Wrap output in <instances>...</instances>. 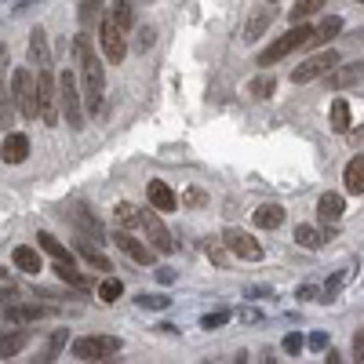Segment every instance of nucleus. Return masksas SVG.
I'll return each instance as SVG.
<instances>
[{"label": "nucleus", "instance_id": "1", "mask_svg": "<svg viewBox=\"0 0 364 364\" xmlns=\"http://www.w3.org/2000/svg\"><path fill=\"white\" fill-rule=\"evenodd\" d=\"M73 55H77L80 77H84V106H87V113H99V109H102L106 70H102V63H99L95 48H91V37H87V33H77V37H73Z\"/></svg>", "mask_w": 364, "mask_h": 364}, {"label": "nucleus", "instance_id": "2", "mask_svg": "<svg viewBox=\"0 0 364 364\" xmlns=\"http://www.w3.org/2000/svg\"><path fill=\"white\" fill-rule=\"evenodd\" d=\"M11 99L18 102V113L26 120L41 117V77H33L29 70H15L11 77Z\"/></svg>", "mask_w": 364, "mask_h": 364}, {"label": "nucleus", "instance_id": "3", "mask_svg": "<svg viewBox=\"0 0 364 364\" xmlns=\"http://www.w3.org/2000/svg\"><path fill=\"white\" fill-rule=\"evenodd\" d=\"M310 37H314V26H302V22H299V29H288L284 37H277V41H273V44L259 55V66H266V70H269V66H277L281 58H288L295 48H306Z\"/></svg>", "mask_w": 364, "mask_h": 364}, {"label": "nucleus", "instance_id": "4", "mask_svg": "<svg viewBox=\"0 0 364 364\" xmlns=\"http://www.w3.org/2000/svg\"><path fill=\"white\" fill-rule=\"evenodd\" d=\"M37 77H41V120L48 128H55L58 117H63V91H58V80L51 77L48 66L37 70Z\"/></svg>", "mask_w": 364, "mask_h": 364}, {"label": "nucleus", "instance_id": "5", "mask_svg": "<svg viewBox=\"0 0 364 364\" xmlns=\"http://www.w3.org/2000/svg\"><path fill=\"white\" fill-rule=\"evenodd\" d=\"M58 91H63V117H66V124L73 132L84 128V109H80V87H77V73L63 70V77H58Z\"/></svg>", "mask_w": 364, "mask_h": 364}, {"label": "nucleus", "instance_id": "6", "mask_svg": "<svg viewBox=\"0 0 364 364\" xmlns=\"http://www.w3.org/2000/svg\"><path fill=\"white\" fill-rule=\"evenodd\" d=\"M120 350H124V343L117 336H84V339L73 343L77 360H106V357H117Z\"/></svg>", "mask_w": 364, "mask_h": 364}, {"label": "nucleus", "instance_id": "7", "mask_svg": "<svg viewBox=\"0 0 364 364\" xmlns=\"http://www.w3.org/2000/svg\"><path fill=\"white\" fill-rule=\"evenodd\" d=\"M124 33H128V29L120 26L113 15L102 18V26H99V44H102V51H106L109 63H124V55H128V41H124Z\"/></svg>", "mask_w": 364, "mask_h": 364}, {"label": "nucleus", "instance_id": "8", "mask_svg": "<svg viewBox=\"0 0 364 364\" xmlns=\"http://www.w3.org/2000/svg\"><path fill=\"white\" fill-rule=\"evenodd\" d=\"M339 63H343V58H339L336 51H321V55L306 58L302 66H295V70H291V80H295V84H310V80H317V77H328Z\"/></svg>", "mask_w": 364, "mask_h": 364}, {"label": "nucleus", "instance_id": "9", "mask_svg": "<svg viewBox=\"0 0 364 364\" xmlns=\"http://www.w3.org/2000/svg\"><path fill=\"white\" fill-rule=\"evenodd\" d=\"M223 240L230 245V252L237 255V259H245V262H259L266 252H262V245L252 237V233H245V230H237V226H226L223 230Z\"/></svg>", "mask_w": 364, "mask_h": 364}, {"label": "nucleus", "instance_id": "10", "mask_svg": "<svg viewBox=\"0 0 364 364\" xmlns=\"http://www.w3.org/2000/svg\"><path fill=\"white\" fill-rule=\"evenodd\" d=\"M142 226H146V233H149V240H154V248L161 252V255H171L175 252V240H171V233H168V226H164V219H161V211L149 204V211H142Z\"/></svg>", "mask_w": 364, "mask_h": 364}, {"label": "nucleus", "instance_id": "11", "mask_svg": "<svg viewBox=\"0 0 364 364\" xmlns=\"http://www.w3.org/2000/svg\"><path fill=\"white\" fill-rule=\"evenodd\" d=\"M324 84H328L331 91H346V87L364 84V58H353V63H339L336 70L324 77Z\"/></svg>", "mask_w": 364, "mask_h": 364}, {"label": "nucleus", "instance_id": "12", "mask_svg": "<svg viewBox=\"0 0 364 364\" xmlns=\"http://www.w3.org/2000/svg\"><path fill=\"white\" fill-rule=\"evenodd\" d=\"M113 245H117L120 252H124L128 259H135L139 266H149V262H154V248H146L142 240H139L132 230H124V226H120V230L113 233Z\"/></svg>", "mask_w": 364, "mask_h": 364}, {"label": "nucleus", "instance_id": "13", "mask_svg": "<svg viewBox=\"0 0 364 364\" xmlns=\"http://www.w3.org/2000/svg\"><path fill=\"white\" fill-rule=\"evenodd\" d=\"M266 4H269V0H266ZM266 4L248 11V22H245V29H240V41H245V44H255V41L266 33V29H269L273 15H277V11H273V8H266Z\"/></svg>", "mask_w": 364, "mask_h": 364}, {"label": "nucleus", "instance_id": "14", "mask_svg": "<svg viewBox=\"0 0 364 364\" xmlns=\"http://www.w3.org/2000/svg\"><path fill=\"white\" fill-rule=\"evenodd\" d=\"M146 197H149V204H154L157 211H175L178 208V197L171 193V186H168V182H161V178H154L146 186Z\"/></svg>", "mask_w": 364, "mask_h": 364}, {"label": "nucleus", "instance_id": "15", "mask_svg": "<svg viewBox=\"0 0 364 364\" xmlns=\"http://www.w3.org/2000/svg\"><path fill=\"white\" fill-rule=\"evenodd\" d=\"M29 63H33L37 70L51 66V48H48V33L37 26L33 33H29Z\"/></svg>", "mask_w": 364, "mask_h": 364}, {"label": "nucleus", "instance_id": "16", "mask_svg": "<svg viewBox=\"0 0 364 364\" xmlns=\"http://www.w3.org/2000/svg\"><path fill=\"white\" fill-rule=\"evenodd\" d=\"M0 154H4V164H22L29 157V139L26 135H4V146H0Z\"/></svg>", "mask_w": 364, "mask_h": 364}, {"label": "nucleus", "instance_id": "17", "mask_svg": "<svg viewBox=\"0 0 364 364\" xmlns=\"http://www.w3.org/2000/svg\"><path fill=\"white\" fill-rule=\"evenodd\" d=\"M204 255H208L211 262H215L219 269H230V266H233V259H237L223 237H208V240H204Z\"/></svg>", "mask_w": 364, "mask_h": 364}, {"label": "nucleus", "instance_id": "18", "mask_svg": "<svg viewBox=\"0 0 364 364\" xmlns=\"http://www.w3.org/2000/svg\"><path fill=\"white\" fill-rule=\"evenodd\" d=\"M343 211H346V204H343L339 193H324V197L317 200V219H321L324 226H328V223H339Z\"/></svg>", "mask_w": 364, "mask_h": 364}, {"label": "nucleus", "instance_id": "19", "mask_svg": "<svg viewBox=\"0 0 364 364\" xmlns=\"http://www.w3.org/2000/svg\"><path fill=\"white\" fill-rule=\"evenodd\" d=\"M11 262H15V269H22V273H41V269H44L41 252L29 248V245H18V248L11 252Z\"/></svg>", "mask_w": 364, "mask_h": 364}, {"label": "nucleus", "instance_id": "20", "mask_svg": "<svg viewBox=\"0 0 364 364\" xmlns=\"http://www.w3.org/2000/svg\"><path fill=\"white\" fill-rule=\"evenodd\" d=\"M252 223H255L259 230H277V226L284 223V208H281V204H262V208L252 211Z\"/></svg>", "mask_w": 364, "mask_h": 364}, {"label": "nucleus", "instance_id": "21", "mask_svg": "<svg viewBox=\"0 0 364 364\" xmlns=\"http://www.w3.org/2000/svg\"><path fill=\"white\" fill-rule=\"evenodd\" d=\"M295 240H299V248H306V252H317V248H324V240H328V230H317V226H306V223H299V226H295Z\"/></svg>", "mask_w": 364, "mask_h": 364}, {"label": "nucleus", "instance_id": "22", "mask_svg": "<svg viewBox=\"0 0 364 364\" xmlns=\"http://www.w3.org/2000/svg\"><path fill=\"white\" fill-rule=\"evenodd\" d=\"M48 310L44 306H26V302H11V306L4 310V321L8 324H26V321H41Z\"/></svg>", "mask_w": 364, "mask_h": 364}, {"label": "nucleus", "instance_id": "23", "mask_svg": "<svg viewBox=\"0 0 364 364\" xmlns=\"http://www.w3.org/2000/svg\"><path fill=\"white\" fill-rule=\"evenodd\" d=\"M343 182H346V190H350L353 197H357V193H364V154H357V157L346 164Z\"/></svg>", "mask_w": 364, "mask_h": 364}, {"label": "nucleus", "instance_id": "24", "mask_svg": "<svg viewBox=\"0 0 364 364\" xmlns=\"http://www.w3.org/2000/svg\"><path fill=\"white\" fill-rule=\"evenodd\" d=\"M339 33H343V18H339V15H328V18H324V22H321V26L314 29V37H310V44H306V48L328 44L331 37H339Z\"/></svg>", "mask_w": 364, "mask_h": 364}, {"label": "nucleus", "instance_id": "25", "mask_svg": "<svg viewBox=\"0 0 364 364\" xmlns=\"http://www.w3.org/2000/svg\"><path fill=\"white\" fill-rule=\"evenodd\" d=\"M51 269L58 273V281H66V284H73L77 291H91V281L84 277V273H80V269H77L73 262H55Z\"/></svg>", "mask_w": 364, "mask_h": 364}, {"label": "nucleus", "instance_id": "26", "mask_svg": "<svg viewBox=\"0 0 364 364\" xmlns=\"http://www.w3.org/2000/svg\"><path fill=\"white\" fill-rule=\"evenodd\" d=\"M70 219H73V223H77V226H80V230H84L87 237L102 240V223H99L95 215H91L87 208H80V204H77V208H70Z\"/></svg>", "mask_w": 364, "mask_h": 364}, {"label": "nucleus", "instance_id": "27", "mask_svg": "<svg viewBox=\"0 0 364 364\" xmlns=\"http://www.w3.org/2000/svg\"><path fill=\"white\" fill-rule=\"evenodd\" d=\"M102 8H106L102 0H80V11H77L80 26H84V29H87V26H102V18H106Z\"/></svg>", "mask_w": 364, "mask_h": 364}, {"label": "nucleus", "instance_id": "28", "mask_svg": "<svg viewBox=\"0 0 364 364\" xmlns=\"http://www.w3.org/2000/svg\"><path fill=\"white\" fill-rule=\"evenodd\" d=\"M37 245H41V248H44V252H48L55 262H73V255L63 248V240H55L48 230H41V233H37Z\"/></svg>", "mask_w": 364, "mask_h": 364}, {"label": "nucleus", "instance_id": "29", "mask_svg": "<svg viewBox=\"0 0 364 364\" xmlns=\"http://www.w3.org/2000/svg\"><path fill=\"white\" fill-rule=\"evenodd\" d=\"M113 215H117V223L124 226V230H135V226H142V211H139L135 204H128V200H120V204L113 208Z\"/></svg>", "mask_w": 364, "mask_h": 364}, {"label": "nucleus", "instance_id": "30", "mask_svg": "<svg viewBox=\"0 0 364 364\" xmlns=\"http://www.w3.org/2000/svg\"><path fill=\"white\" fill-rule=\"evenodd\" d=\"M77 252L84 255V262H87V266H95V269H102V273H109V269H113V262H109L99 248H91L87 240H77Z\"/></svg>", "mask_w": 364, "mask_h": 364}, {"label": "nucleus", "instance_id": "31", "mask_svg": "<svg viewBox=\"0 0 364 364\" xmlns=\"http://www.w3.org/2000/svg\"><path fill=\"white\" fill-rule=\"evenodd\" d=\"M321 8H328V0H295V8H291L288 15H291V22L299 26V22H306L310 15H317Z\"/></svg>", "mask_w": 364, "mask_h": 364}, {"label": "nucleus", "instance_id": "32", "mask_svg": "<svg viewBox=\"0 0 364 364\" xmlns=\"http://www.w3.org/2000/svg\"><path fill=\"white\" fill-rule=\"evenodd\" d=\"M331 128H336L339 135L350 132V106H346V99H336V102H331Z\"/></svg>", "mask_w": 364, "mask_h": 364}, {"label": "nucleus", "instance_id": "33", "mask_svg": "<svg viewBox=\"0 0 364 364\" xmlns=\"http://www.w3.org/2000/svg\"><path fill=\"white\" fill-rule=\"evenodd\" d=\"M273 87H277V77H273V73H262V77H255V80L248 84V95H255V99H269V95H273Z\"/></svg>", "mask_w": 364, "mask_h": 364}, {"label": "nucleus", "instance_id": "34", "mask_svg": "<svg viewBox=\"0 0 364 364\" xmlns=\"http://www.w3.org/2000/svg\"><path fill=\"white\" fill-rule=\"evenodd\" d=\"M109 15L124 26V29H132V18H135V8H132V0H113V8H109Z\"/></svg>", "mask_w": 364, "mask_h": 364}, {"label": "nucleus", "instance_id": "35", "mask_svg": "<svg viewBox=\"0 0 364 364\" xmlns=\"http://www.w3.org/2000/svg\"><path fill=\"white\" fill-rule=\"evenodd\" d=\"M26 339H29L26 331H15V336H4V343H0V357H4V360H8V357H15V353L26 346Z\"/></svg>", "mask_w": 364, "mask_h": 364}, {"label": "nucleus", "instance_id": "36", "mask_svg": "<svg viewBox=\"0 0 364 364\" xmlns=\"http://www.w3.org/2000/svg\"><path fill=\"white\" fill-rule=\"evenodd\" d=\"M120 295H124V284H120L117 277H106V281L99 284V299H102V302H117Z\"/></svg>", "mask_w": 364, "mask_h": 364}, {"label": "nucleus", "instance_id": "37", "mask_svg": "<svg viewBox=\"0 0 364 364\" xmlns=\"http://www.w3.org/2000/svg\"><path fill=\"white\" fill-rule=\"evenodd\" d=\"M135 302H139L142 310H168V306H171V299H168V295H149V291L139 295Z\"/></svg>", "mask_w": 364, "mask_h": 364}, {"label": "nucleus", "instance_id": "38", "mask_svg": "<svg viewBox=\"0 0 364 364\" xmlns=\"http://www.w3.org/2000/svg\"><path fill=\"white\" fill-rule=\"evenodd\" d=\"M135 37H139V41H135V51H142V55H146L149 48H154V41H157V29H154V26H142Z\"/></svg>", "mask_w": 364, "mask_h": 364}, {"label": "nucleus", "instance_id": "39", "mask_svg": "<svg viewBox=\"0 0 364 364\" xmlns=\"http://www.w3.org/2000/svg\"><path fill=\"white\" fill-rule=\"evenodd\" d=\"M343 281H346V273H336V277H331V281L324 284V291H321V302H336V295H339Z\"/></svg>", "mask_w": 364, "mask_h": 364}, {"label": "nucleus", "instance_id": "40", "mask_svg": "<svg viewBox=\"0 0 364 364\" xmlns=\"http://www.w3.org/2000/svg\"><path fill=\"white\" fill-rule=\"evenodd\" d=\"M66 346V328H58L55 336H51V343H48V353H44V360H55V353Z\"/></svg>", "mask_w": 364, "mask_h": 364}, {"label": "nucleus", "instance_id": "41", "mask_svg": "<svg viewBox=\"0 0 364 364\" xmlns=\"http://www.w3.org/2000/svg\"><path fill=\"white\" fill-rule=\"evenodd\" d=\"M226 321H230V314H226V310H219V314H208V317L200 321V328H208V331H215V328H223Z\"/></svg>", "mask_w": 364, "mask_h": 364}, {"label": "nucleus", "instance_id": "42", "mask_svg": "<svg viewBox=\"0 0 364 364\" xmlns=\"http://www.w3.org/2000/svg\"><path fill=\"white\" fill-rule=\"evenodd\" d=\"M208 197L200 193V190H186V193H182V204H190V208H200Z\"/></svg>", "mask_w": 364, "mask_h": 364}, {"label": "nucleus", "instance_id": "43", "mask_svg": "<svg viewBox=\"0 0 364 364\" xmlns=\"http://www.w3.org/2000/svg\"><path fill=\"white\" fill-rule=\"evenodd\" d=\"M317 295H321V291H317L314 284H302V288H295V299H299V302H310V299H317Z\"/></svg>", "mask_w": 364, "mask_h": 364}, {"label": "nucleus", "instance_id": "44", "mask_svg": "<svg viewBox=\"0 0 364 364\" xmlns=\"http://www.w3.org/2000/svg\"><path fill=\"white\" fill-rule=\"evenodd\" d=\"M302 346H306V343H302V336H295V331H291V336H284V350L288 353H299Z\"/></svg>", "mask_w": 364, "mask_h": 364}, {"label": "nucleus", "instance_id": "45", "mask_svg": "<svg viewBox=\"0 0 364 364\" xmlns=\"http://www.w3.org/2000/svg\"><path fill=\"white\" fill-rule=\"evenodd\" d=\"M306 346H310V350H324V346H328V336H324V331H314V336L306 339Z\"/></svg>", "mask_w": 364, "mask_h": 364}, {"label": "nucleus", "instance_id": "46", "mask_svg": "<svg viewBox=\"0 0 364 364\" xmlns=\"http://www.w3.org/2000/svg\"><path fill=\"white\" fill-rule=\"evenodd\" d=\"M353 357H357V364H364V331L353 336Z\"/></svg>", "mask_w": 364, "mask_h": 364}, {"label": "nucleus", "instance_id": "47", "mask_svg": "<svg viewBox=\"0 0 364 364\" xmlns=\"http://www.w3.org/2000/svg\"><path fill=\"white\" fill-rule=\"evenodd\" d=\"M252 299H273V288H248Z\"/></svg>", "mask_w": 364, "mask_h": 364}, {"label": "nucleus", "instance_id": "48", "mask_svg": "<svg viewBox=\"0 0 364 364\" xmlns=\"http://www.w3.org/2000/svg\"><path fill=\"white\" fill-rule=\"evenodd\" d=\"M157 277H161L164 284H171V281H175V269H168V266H164V269H157Z\"/></svg>", "mask_w": 364, "mask_h": 364}, {"label": "nucleus", "instance_id": "49", "mask_svg": "<svg viewBox=\"0 0 364 364\" xmlns=\"http://www.w3.org/2000/svg\"><path fill=\"white\" fill-rule=\"evenodd\" d=\"M240 321H248V324H255V321H259V310H240Z\"/></svg>", "mask_w": 364, "mask_h": 364}, {"label": "nucleus", "instance_id": "50", "mask_svg": "<svg viewBox=\"0 0 364 364\" xmlns=\"http://www.w3.org/2000/svg\"><path fill=\"white\" fill-rule=\"evenodd\" d=\"M353 142H357V146H364V124H360V128L353 132Z\"/></svg>", "mask_w": 364, "mask_h": 364}, {"label": "nucleus", "instance_id": "51", "mask_svg": "<svg viewBox=\"0 0 364 364\" xmlns=\"http://www.w3.org/2000/svg\"><path fill=\"white\" fill-rule=\"evenodd\" d=\"M269 4H277V0H269Z\"/></svg>", "mask_w": 364, "mask_h": 364}, {"label": "nucleus", "instance_id": "52", "mask_svg": "<svg viewBox=\"0 0 364 364\" xmlns=\"http://www.w3.org/2000/svg\"><path fill=\"white\" fill-rule=\"evenodd\" d=\"M357 4H364V0H357Z\"/></svg>", "mask_w": 364, "mask_h": 364}, {"label": "nucleus", "instance_id": "53", "mask_svg": "<svg viewBox=\"0 0 364 364\" xmlns=\"http://www.w3.org/2000/svg\"><path fill=\"white\" fill-rule=\"evenodd\" d=\"M146 4H149V0H146Z\"/></svg>", "mask_w": 364, "mask_h": 364}]
</instances>
